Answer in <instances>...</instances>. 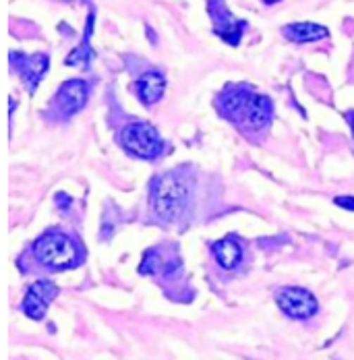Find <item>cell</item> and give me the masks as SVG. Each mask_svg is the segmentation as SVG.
<instances>
[{
  "mask_svg": "<svg viewBox=\"0 0 354 360\" xmlns=\"http://www.w3.org/2000/svg\"><path fill=\"white\" fill-rule=\"evenodd\" d=\"M220 106L228 118L243 122L251 129H261L272 118V102L265 96H257L245 87L228 91L222 98Z\"/></svg>",
  "mask_w": 354,
  "mask_h": 360,
  "instance_id": "1",
  "label": "cell"
},
{
  "mask_svg": "<svg viewBox=\"0 0 354 360\" xmlns=\"http://www.w3.org/2000/svg\"><path fill=\"white\" fill-rule=\"evenodd\" d=\"M187 191L175 174H162L151 184V205L162 219H177L182 212Z\"/></svg>",
  "mask_w": 354,
  "mask_h": 360,
  "instance_id": "2",
  "label": "cell"
},
{
  "mask_svg": "<svg viewBox=\"0 0 354 360\" xmlns=\"http://www.w3.org/2000/svg\"><path fill=\"white\" fill-rule=\"evenodd\" d=\"M37 261L50 269H67L77 261V249L69 236L61 232H48L39 236L34 245Z\"/></svg>",
  "mask_w": 354,
  "mask_h": 360,
  "instance_id": "3",
  "label": "cell"
},
{
  "mask_svg": "<svg viewBox=\"0 0 354 360\" xmlns=\"http://www.w3.org/2000/svg\"><path fill=\"white\" fill-rule=\"evenodd\" d=\"M120 143L131 153L151 160L162 153V139L156 129L147 122H133L120 133Z\"/></svg>",
  "mask_w": 354,
  "mask_h": 360,
  "instance_id": "4",
  "label": "cell"
},
{
  "mask_svg": "<svg viewBox=\"0 0 354 360\" xmlns=\"http://www.w3.org/2000/svg\"><path fill=\"white\" fill-rule=\"evenodd\" d=\"M278 307L292 319H309L317 313V300L315 296L305 288L288 286L276 294Z\"/></svg>",
  "mask_w": 354,
  "mask_h": 360,
  "instance_id": "5",
  "label": "cell"
},
{
  "mask_svg": "<svg viewBox=\"0 0 354 360\" xmlns=\"http://www.w3.org/2000/svg\"><path fill=\"white\" fill-rule=\"evenodd\" d=\"M87 94H89V87H87L85 81H81V79L67 81V83L58 89V94H56V98H54V108H56V112H58L61 116H67V118H69V116L77 114L79 110L85 106Z\"/></svg>",
  "mask_w": 354,
  "mask_h": 360,
  "instance_id": "6",
  "label": "cell"
},
{
  "mask_svg": "<svg viewBox=\"0 0 354 360\" xmlns=\"http://www.w3.org/2000/svg\"><path fill=\"white\" fill-rule=\"evenodd\" d=\"M56 294H58V288H56L52 282H48V280H39V282H36L32 288L27 290L25 300H23V311H25V315L32 317V319H44L46 309H48V304L56 298Z\"/></svg>",
  "mask_w": 354,
  "mask_h": 360,
  "instance_id": "7",
  "label": "cell"
},
{
  "mask_svg": "<svg viewBox=\"0 0 354 360\" xmlns=\"http://www.w3.org/2000/svg\"><path fill=\"white\" fill-rule=\"evenodd\" d=\"M210 11H212L215 34L224 37L228 44H239L243 23H239V21L228 13V8L224 6V2H222V0H215V6L210 2Z\"/></svg>",
  "mask_w": 354,
  "mask_h": 360,
  "instance_id": "8",
  "label": "cell"
},
{
  "mask_svg": "<svg viewBox=\"0 0 354 360\" xmlns=\"http://www.w3.org/2000/svg\"><path fill=\"white\" fill-rule=\"evenodd\" d=\"M11 58L15 60L17 69L21 72L25 85L30 91H34L37 85V81L42 79V75L48 71V56L46 54H34V56H23V54H11Z\"/></svg>",
  "mask_w": 354,
  "mask_h": 360,
  "instance_id": "9",
  "label": "cell"
},
{
  "mask_svg": "<svg viewBox=\"0 0 354 360\" xmlns=\"http://www.w3.org/2000/svg\"><path fill=\"white\" fill-rule=\"evenodd\" d=\"M137 94L143 104H156L162 100L164 89H166V79L160 72H145L137 81Z\"/></svg>",
  "mask_w": 354,
  "mask_h": 360,
  "instance_id": "10",
  "label": "cell"
},
{
  "mask_svg": "<svg viewBox=\"0 0 354 360\" xmlns=\"http://www.w3.org/2000/svg\"><path fill=\"white\" fill-rule=\"evenodd\" d=\"M284 36L292 41L305 44V41H317L327 36V30L323 25H315V23H292L284 27Z\"/></svg>",
  "mask_w": 354,
  "mask_h": 360,
  "instance_id": "11",
  "label": "cell"
},
{
  "mask_svg": "<svg viewBox=\"0 0 354 360\" xmlns=\"http://www.w3.org/2000/svg\"><path fill=\"white\" fill-rule=\"evenodd\" d=\"M213 255H215L217 263H220L224 269H232V267H236V265L241 263V259H243V251H241L239 243H236V240H232V238H224V240H220V243L213 247Z\"/></svg>",
  "mask_w": 354,
  "mask_h": 360,
  "instance_id": "12",
  "label": "cell"
},
{
  "mask_svg": "<svg viewBox=\"0 0 354 360\" xmlns=\"http://www.w3.org/2000/svg\"><path fill=\"white\" fill-rule=\"evenodd\" d=\"M336 205L354 212V197H336Z\"/></svg>",
  "mask_w": 354,
  "mask_h": 360,
  "instance_id": "13",
  "label": "cell"
},
{
  "mask_svg": "<svg viewBox=\"0 0 354 360\" xmlns=\"http://www.w3.org/2000/svg\"><path fill=\"white\" fill-rule=\"evenodd\" d=\"M263 2H267V4H274V2H278V0H263Z\"/></svg>",
  "mask_w": 354,
  "mask_h": 360,
  "instance_id": "14",
  "label": "cell"
},
{
  "mask_svg": "<svg viewBox=\"0 0 354 360\" xmlns=\"http://www.w3.org/2000/svg\"><path fill=\"white\" fill-rule=\"evenodd\" d=\"M350 124H353V133H354V114L350 116Z\"/></svg>",
  "mask_w": 354,
  "mask_h": 360,
  "instance_id": "15",
  "label": "cell"
},
{
  "mask_svg": "<svg viewBox=\"0 0 354 360\" xmlns=\"http://www.w3.org/2000/svg\"><path fill=\"white\" fill-rule=\"evenodd\" d=\"M61 2H81V0H61Z\"/></svg>",
  "mask_w": 354,
  "mask_h": 360,
  "instance_id": "16",
  "label": "cell"
}]
</instances>
